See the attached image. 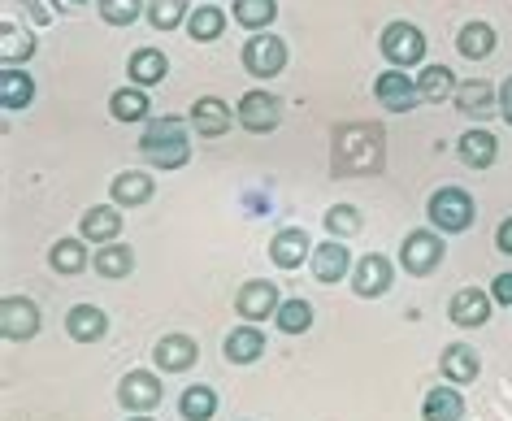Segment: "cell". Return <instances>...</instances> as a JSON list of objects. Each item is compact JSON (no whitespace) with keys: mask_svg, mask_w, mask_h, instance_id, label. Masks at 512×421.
Listing matches in <instances>:
<instances>
[{"mask_svg":"<svg viewBox=\"0 0 512 421\" xmlns=\"http://www.w3.org/2000/svg\"><path fill=\"white\" fill-rule=\"evenodd\" d=\"M387 165V131L378 122H343L330 135V170L335 178H369Z\"/></svg>","mask_w":512,"mask_h":421,"instance_id":"obj_1","label":"cell"},{"mask_svg":"<svg viewBox=\"0 0 512 421\" xmlns=\"http://www.w3.org/2000/svg\"><path fill=\"white\" fill-rule=\"evenodd\" d=\"M139 157H144L152 170L174 174L191 161V135L187 122L174 118V113H161V118L144 122V135H139Z\"/></svg>","mask_w":512,"mask_h":421,"instance_id":"obj_2","label":"cell"},{"mask_svg":"<svg viewBox=\"0 0 512 421\" xmlns=\"http://www.w3.org/2000/svg\"><path fill=\"white\" fill-rule=\"evenodd\" d=\"M426 218L434 231H443V235H465L469 226L478 222V204H473L465 187H439L426 200Z\"/></svg>","mask_w":512,"mask_h":421,"instance_id":"obj_3","label":"cell"},{"mask_svg":"<svg viewBox=\"0 0 512 421\" xmlns=\"http://www.w3.org/2000/svg\"><path fill=\"white\" fill-rule=\"evenodd\" d=\"M443 261H447L443 231H434V226H421V231H408V235H404V244H400V270H404V274L430 278Z\"/></svg>","mask_w":512,"mask_h":421,"instance_id":"obj_4","label":"cell"},{"mask_svg":"<svg viewBox=\"0 0 512 421\" xmlns=\"http://www.w3.org/2000/svg\"><path fill=\"white\" fill-rule=\"evenodd\" d=\"M378 48H382V57H387V66H395V70L426 66V35H421L417 22H387Z\"/></svg>","mask_w":512,"mask_h":421,"instance_id":"obj_5","label":"cell"},{"mask_svg":"<svg viewBox=\"0 0 512 421\" xmlns=\"http://www.w3.org/2000/svg\"><path fill=\"white\" fill-rule=\"evenodd\" d=\"M239 61L252 79H278V74L287 70V40L283 35H270V31H252Z\"/></svg>","mask_w":512,"mask_h":421,"instance_id":"obj_6","label":"cell"},{"mask_svg":"<svg viewBox=\"0 0 512 421\" xmlns=\"http://www.w3.org/2000/svg\"><path fill=\"white\" fill-rule=\"evenodd\" d=\"M235 118H239L243 131L270 135V131H278V122H283V100H278L274 92H265V87H252V92L239 96Z\"/></svg>","mask_w":512,"mask_h":421,"instance_id":"obj_7","label":"cell"},{"mask_svg":"<svg viewBox=\"0 0 512 421\" xmlns=\"http://www.w3.org/2000/svg\"><path fill=\"white\" fill-rule=\"evenodd\" d=\"M44 317H40V304L31 296H5L0 300V335L9 343H31L40 335Z\"/></svg>","mask_w":512,"mask_h":421,"instance_id":"obj_8","label":"cell"},{"mask_svg":"<svg viewBox=\"0 0 512 421\" xmlns=\"http://www.w3.org/2000/svg\"><path fill=\"white\" fill-rule=\"evenodd\" d=\"M348 283H352V291L361 300H382L395 287V261L382 257V252H365V257L352 265Z\"/></svg>","mask_w":512,"mask_h":421,"instance_id":"obj_9","label":"cell"},{"mask_svg":"<svg viewBox=\"0 0 512 421\" xmlns=\"http://www.w3.org/2000/svg\"><path fill=\"white\" fill-rule=\"evenodd\" d=\"M278 304H283V296H278V287L270 283V278H248V283L235 291V313L243 317V322H252V326L274 322Z\"/></svg>","mask_w":512,"mask_h":421,"instance_id":"obj_10","label":"cell"},{"mask_svg":"<svg viewBox=\"0 0 512 421\" xmlns=\"http://www.w3.org/2000/svg\"><path fill=\"white\" fill-rule=\"evenodd\" d=\"M165 400V382L161 374H152V369H131L122 382H118V404L126 413H152Z\"/></svg>","mask_w":512,"mask_h":421,"instance_id":"obj_11","label":"cell"},{"mask_svg":"<svg viewBox=\"0 0 512 421\" xmlns=\"http://www.w3.org/2000/svg\"><path fill=\"white\" fill-rule=\"evenodd\" d=\"M196 361H200V343L191 335H183V330L161 335L152 343V365H157V374H187Z\"/></svg>","mask_w":512,"mask_h":421,"instance_id":"obj_12","label":"cell"},{"mask_svg":"<svg viewBox=\"0 0 512 421\" xmlns=\"http://www.w3.org/2000/svg\"><path fill=\"white\" fill-rule=\"evenodd\" d=\"M374 96H378V105L382 109H391V113H413L421 105V92H417V79H408L404 70H382L378 79H374Z\"/></svg>","mask_w":512,"mask_h":421,"instance_id":"obj_13","label":"cell"},{"mask_svg":"<svg viewBox=\"0 0 512 421\" xmlns=\"http://www.w3.org/2000/svg\"><path fill=\"white\" fill-rule=\"evenodd\" d=\"M313 283H322V287H335L339 278H352V252H348V244L343 239H335L330 235L326 244H313Z\"/></svg>","mask_w":512,"mask_h":421,"instance_id":"obj_14","label":"cell"},{"mask_svg":"<svg viewBox=\"0 0 512 421\" xmlns=\"http://www.w3.org/2000/svg\"><path fill=\"white\" fill-rule=\"evenodd\" d=\"M491 309H495V300H491V291H482V287H460L452 300H447V317L460 326V330H478L491 322Z\"/></svg>","mask_w":512,"mask_h":421,"instance_id":"obj_15","label":"cell"},{"mask_svg":"<svg viewBox=\"0 0 512 421\" xmlns=\"http://www.w3.org/2000/svg\"><path fill=\"white\" fill-rule=\"evenodd\" d=\"M265 330L261 326H252V322H243V326H235L226 335V343H222V356H226V365H256L265 356Z\"/></svg>","mask_w":512,"mask_h":421,"instance_id":"obj_16","label":"cell"},{"mask_svg":"<svg viewBox=\"0 0 512 421\" xmlns=\"http://www.w3.org/2000/svg\"><path fill=\"white\" fill-rule=\"evenodd\" d=\"M152 196H157V178L144 170H122V174H113V183H109V200L118 204V209H139V204H148Z\"/></svg>","mask_w":512,"mask_h":421,"instance_id":"obj_17","label":"cell"},{"mask_svg":"<svg viewBox=\"0 0 512 421\" xmlns=\"http://www.w3.org/2000/svg\"><path fill=\"white\" fill-rule=\"evenodd\" d=\"M270 261L278 270H300L304 261H313V239L309 231H300V226H287V231H278L270 239Z\"/></svg>","mask_w":512,"mask_h":421,"instance_id":"obj_18","label":"cell"},{"mask_svg":"<svg viewBox=\"0 0 512 421\" xmlns=\"http://www.w3.org/2000/svg\"><path fill=\"white\" fill-rule=\"evenodd\" d=\"M79 235L87 244H113V239L122 235V209L118 204H92V209L79 218Z\"/></svg>","mask_w":512,"mask_h":421,"instance_id":"obj_19","label":"cell"},{"mask_svg":"<svg viewBox=\"0 0 512 421\" xmlns=\"http://www.w3.org/2000/svg\"><path fill=\"white\" fill-rule=\"evenodd\" d=\"M191 126H196V135L204 139H222L230 131V122H239V118H230V105L222 96H200L196 105H191Z\"/></svg>","mask_w":512,"mask_h":421,"instance_id":"obj_20","label":"cell"},{"mask_svg":"<svg viewBox=\"0 0 512 421\" xmlns=\"http://www.w3.org/2000/svg\"><path fill=\"white\" fill-rule=\"evenodd\" d=\"M66 335L74 343H100L109 335V313L100 304H74L66 313Z\"/></svg>","mask_w":512,"mask_h":421,"instance_id":"obj_21","label":"cell"},{"mask_svg":"<svg viewBox=\"0 0 512 421\" xmlns=\"http://www.w3.org/2000/svg\"><path fill=\"white\" fill-rule=\"evenodd\" d=\"M456 109L465 113V118H491V113H499V87H491L486 79H469L456 87Z\"/></svg>","mask_w":512,"mask_h":421,"instance_id":"obj_22","label":"cell"},{"mask_svg":"<svg viewBox=\"0 0 512 421\" xmlns=\"http://www.w3.org/2000/svg\"><path fill=\"white\" fill-rule=\"evenodd\" d=\"M439 369L447 382H456V387H469V382H478L482 374V356L469 348V343H447L443 356H439Z\"/></svg>","mask_w":512,"mask_h":421,"instance_id":"obj_23","label":"cell"},{"mask_svg":"<svg viewBox=\"0 0 512 421\" xmlns=\"http://www.w3.org/2000/svg\"><path fill=\"white\" fill-rule=\"evenodd\" d=\"M456 157L465 161L469 170H491L499 161V139L491 131H482V126H473V131H465L456 139Z\"/></svg>","mask_w":512,"mask_h":421,"instance_id":"obj_24","label":"cell"},{"mask_svg":"<svg viewBox=\"0 0 512 421\" xmlns=\"http://www.w3.org/2000/svg\"><path fill=\"white\" fill-rule=\"evenodd\" d=\"M109 113H113V122H126V126H144L152 122V100L144 87H118V92L109 96Z\"/></svg>","mask_w":512,"mask_h":421,"instance_id":"obj_25","label":"cell"},{"mask_svg":"<svg viewBox=\"0 0 512 421\" xmlns=\"http://www.w3.org/2000/svg\"><path fill=\"white\" fill-rule=\"evenodd\" d=\"M421 421H465V395H460L456 382L426 391V400H421Z\"/></svg>","mask_w":512,"mask_h":421,"instance_id":"obj_26","label":"cell"},{"mask_svg":"<svg viewBox=\"0 0 512 421\" xmlns=\"http://www.w3.org/2000/svg\"><path fill=\"white\" fill-rule=\"evenodd\" d=\"M165 74H170V57L161 48H135L131 61H126V79L135 87H157L165 83Z\"/></svg>","mask_w":512,"mask_h":421,"instance_id":"obj_27","label":"cell"},{"mask_svg":"<svg viewBox=\"0 0 512 421\" xmlns=\"http://www.w3.org/2000/svg\"><path fill=\"white\" fill-rule=\"evenodd\" d=\"M48 265L61 274V278H74L83 274L87 265H92V252H87V239L83 235H70V239H57L53 248H48Z\"/></svg>","mask_w":512,"mask_h":421,"instance_id":"obj_28","label":"cell"},{"mask_svg":"<svg viewBox=\"0 0 512 421\" xmlns=\"http://www.w3.org/2000/svg\"><path fill=\"white\" fill-rule=\"evenodd\" d=\"M92 270L100 274V278H109V283H118V278H131L135 274V252H131V244H100L96 252H92Z\"/></svg>","mask_w":512,"mask_h":421,"instance_id":"obj_29","label":"cell"},{"mask_svg":"<svg viewBox=\"0 0 512 421\" xmlns=\"http://www.w3.org/2000/svg\"><path fill=\"white\" fill-rule=\"evenodd\" d=\"M0 105H5L9 113L35 105V79L22 66H5V70H0Z\"/></svg>","mask_w":512,"mask_h":421,"instance_id":"obj_30","label":"cell"},{"mask_svg":"<svg viewBox=\"0 0 512 421\" xmlns=\"http://www.w3.org/2000/svg\"><path fill=\"white\" fill-rule=\"evenodd\" d=\"M495 44H499V35H495L491 22H465L456 35V53L465 61H486L495 53Z\"/></svg>","mask_w":512,"mask_h":421,"instance_id":"obj_31","label":"cell"},{"mask_svg":"<svg viewBox=\"0 0 512 421\" xmlns=\"http://www.w3.org/2000/svg\"><path fill=\"white\" fill-rule=\"evenodd\" d=\"M35 57V35L18 22H0V66H27Z\"/></svg>","mask_w":512,"mask_h":421,"instance_id":"obj_32","label":"cell"},{"mask_svg":"<svg viewBox=\"0 0 512 421\" xmlns=\"http://www.w3.org/2000/svg\"><path fill=\"white\" fill-rule=\"evenodd\" d=\"M456 87H460L456 74L447 70V66H439V61L417 70V92H421V100H426V105H443V100H452Z\"/></svg>","mask_w":512,"mask_h":421,"instance_id":"obj_33","label":"cell"},{"mask_svg":"<svg viewBox=\"0 0 512 421\" xmlns=\"http://www.w3.org/2000/svg\"><path fill=\"white\" fill-rule=\"evenodd\" d=\"M178 417L183 421H213L217 417V391L209 382H191V387L178 395Z\"/></svg>","mask_w":512,"mask_h":421,"instance_id":"obj_34","label":"cell"},{"mask_svg":"<svg viewBox=\"0 0 512 421\" xmlns=\"http://www.w3.org/2000/svg\"><path fill=\"white\" fill-rule=\"evenodd\" d=\"M230 18L243 31H270L278 18V0H230Z\"/></svg>","mask_w":512,"mask_h":421,"instance_id":"obj_35","label":"cell"},{"mask_svg":"<svg viewBox=\"0 0 512 421\" xmlns=\"http://www.w3.org/2000/svg\"><path fill=\"white\" fill-rule=\"evenodd\" d=\"M187 35H191L196 44L222 40V35H226V9H217V5H196V9H191V18H187Z\"/></svg>","mask_w":512,"mask_h":421,"instance_id":"obj_36","label":"cell"},{"mask_svg":"<svg viewBox=\"0 0 512 421\" xmlns=\"http://www.w3.org/2000/svg\"><path fill=\"white\" fill-rule=\"evenodd\" d=\"M144 18L152 31H178V27H187L191 9H187V0H148Z\"/></svg>","mask_w":512,"mask_h":421,"instance_id":"obj_37","label":"cell"},{"mask_svg":"<svg viewBox=\"0 0 512 421\" xmlns=\"http://www.w3.org/2000/svg\"><path fill=\"white\" fill-rule=\"evenodd\" d=\"M274 326L283 330V335H304V330H313V304L300 300V296L283 300L278 313H274Z\"/></svg>","mask_w":512,"mask_h":421,"instance_id":"obj_38","label":"cell"},{"mask_svg":"<svg viewBox=\"0 0 512 421\" xmlns=\"http://www.w3.org/2000/svg\"><path fill=\"white\" fill-rule=\"evenodd\" d=\"M96 14L109 27H131L148 14V0H96Z\"/></svg>","mask_w":512,"mask_h":421,"instance_id":"obj_39","label":"cell"},{"mask_svg":"<svg viewBox=\"0 0 512 421\" xmlns=\"http://www.w3.org/2000/svg\"><path fill=\"white\" fill-rule=\"evenodd\" d=\"M361 226H365V218L356 204H335V209H326V231L335 239H352Z\"/></svg>","mask_w":512,"mask_h":421,"instance_id":"obj_40","label":"cell"},{"mask_svg":"<svg viewBox=\"0 0 512 421\" xmlns=\"http://www.w3.org/2000/svg\"><path fill=\"white\" fill-rule=\"evenodd\" d=\"M18 5H22V14H27L35 27H53V22L70 9L66 0H18Z\"/></svg>","mask_w":512,"mask_h":421,"instance_id":"obj_41","label":"cell"},{"mask_svg":"<svg viewBox=\"0 0 512 421\" xmlns=\"http://www.w3.org/2000/svg\"><path fill=\"white\" fill-rule=\"evenodd\" d=\"M491 300L504 304V309H512V274H495L491 278Z\"/></svg>","mask_w":512,"mask_h":421,"instance_id":"obj_42","label":"cell"},{"mask_svg":"<svg viewBox=\"0 0 512 421\" xmlns=\"http://www.w3.org/2000/svg\"><path fill=\"white\" fill-rule=\"evenodd\" d=\"M499 118L512 126V74H508L504 83H499Z\"/></svg>","mask_w":512,"mask_h":421,"instance_id":"obj_43","label":"cell"},{"mask_svg":"<svg viewBox=\"0 0 512 421\" xmlns=\"http://www.w3.org/2000/svg\"><path fill=\"white\" fill-rule=\"evenodd\" d=\"M495 248L504 252V257H512V218L499 222V231H495Z\"/></svg>","mask_w":512,"mask_h":421,"instance_id":"obj_44","label":"cell"},{"mask_svg":"<svg viewBox=\"0 0 512 421\" xmlns=\"http://www.w3.org/2000/svg\"><path fill=\"white\" fill-rule=\"evenodd\" d=\"M126 421H157V417H144V413H135V417H126Z\"/></svg>","mask_w":512,"mask_h":421,"instance_id":"obj_45","label":"cell"},{"mask_svg":"<svg viewBox=\"0 0 512 421\" xmlns=\"http://www.w3.org/2000/svg\"><path fill=\"white\" fill-rule=\"evenodd\" d=\"M66 5H70V9H79V5H87V0H66Z\"/></svg>","mask_w":512,"mask_h":421,"instance_id":"obj_46","label":"cell"},{"mask_svg":"<svg viewBox=\"0 0 512 421\" xmlns=\"http://www.w3.org/2000/svg\"><path fill=\"white\" fill-rule=\"evenodd\" d=\"M243 421H252V417H243Z\"/></svg>","mask_w":512,"mask_h":421,"instance_id":"obj_47","label":"cell"}]
</instances>
